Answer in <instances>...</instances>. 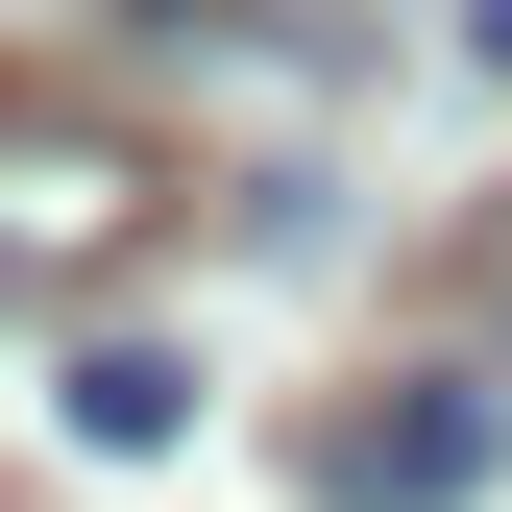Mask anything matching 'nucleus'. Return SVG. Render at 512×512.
I'll list each match as a JSON object with an SVG mask.
<instances>
[{
	"label": "nucleus",
	"mask_w": 512,
	"mask_h": 512,
	"mask_svg": "<svg viewBox=\"0 0 512 512\" xmlns=\"http://www.w3.org/2000/svg\"><path fill=\"white\" fill-rule=\"evenodd\" d=\"M171 220V147L74 74H0V317H74L122 244Z\"/></svg>",
	"instance_id": "obj_1"
},
{
	"label": "nucleus",
	"mask_w": 512,
	"mask_h": 512,
	"mask_svg": "<svg viewBox=\"0 0 512 512\" xmlns=\"http://www.w3.org/2000/svg\"><path fill=\"white\" fill-rule=\"evenodd\" d=\"M488 439H512L488 366H366V391H317V415H293V512H464V488H488Z\"/></svg>",
	"instance_id": "obj_2"
},
{
	"label": "nucleus",
	"mask_w": 512,
	"mask_h": 512,
	"mask_svg": "<svg viewBox=\"0 0 512 512\" xmlns=\"http://www.w3.org/2000/svg\"><path fill=\"white\" fill-rule=\"evenodd\" d=\"M74 439H98V464H171V439H196V366H171V342H98L74 366Z\"/></svg>",
	"instance_id": "obj_3"
},
{
	"label": "nucleus",
	"mask_w": 512,
	"mask_h": 512,
	"mask_svg": "<svg viewBox=\"0 0 512 512\" xmlns=\"http://www.w3.org/2000/svg\"><path fill=\"white\" fill-rule=\"evenodd\" d=\"M122 25H269V0H122Z\"/></svg>",
	"instance_id": "obj_4"
},
{
	"label": "nucleus",
	"mask_w": 512,
	"mask_h": 512,
	"mask_svg": "<svg viewBox=\"0 0 512 512\" xmlns=\"http://www.w3.org/2000/svg\"><path fill=\"white\" fill-rule=\"evenodd\" d=\"M464 49H488V74H512V0H464Z\"/></svg>",
	"instance_id": "obj_5"
},
{
	"label": "nucleus",
	"mask_w": 512,
	"mask_h": 512,
	"mask_svg": "<svg viewBox=\"0 0 512 512\" xmlns=\"http://www.w3.org/2000/svg\"><path fill=\"white\" fill-rule=\"evenodd\" d=\"M488 366H512V269H488Z\"/></svg>",
	"instance_id": "obj_6"
}]
</instances>
